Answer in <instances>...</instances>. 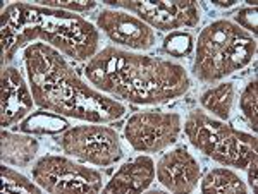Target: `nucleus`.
<instances>
[{
  "mask_svg": "<svg viewBox=\"0 0 258 194\" xmlns=\"http://www.w3.org/2000/svg\"><path fill=\"white\" fill-rule=\"evenodd\" d=\"M85 76L95 89L135 105L172 102L188 93L191 86L184 65L117 47L95 53L86 64Z\"/></svg>",
  "mask_w": 258,
  "mask_h": 194,
  "instance_id": "1",
  "label": "nucleus"
},
{
  "mask_svg": "<svg viewBox=\"0 0 258 194\" xmlns=\"http://www.w3.org/2000/svg\"><path fill=\"white\" fill-rule=\"evenodd\" d=\"M28 81L41 110L85 122H114L126 114V107L98 91L80 77L59 50L45 43H33L24 50Z\"/></svg>",
  "mask_w": 258,
  "mask_h": 194,
  "instance_id": "2",
  "label": "nucleus"
},
{
  "mask_svg": "<svg viewBox=\"0 0 258 194\" xmlns=\"http://www.w3.org/2000/svg\"><path fill=\"white\" fill-rule=\"evenodd\" d=\"M0 33L4 67L19 48L38 40L74 60H90L100 45L98 28L88 19L40 4L14 2L6 6L0 16Z\"/></svg>",
  "mask_w": 258,
  "mask_h": 194,
  "instance_id": "3",
  "label": "nucleus"
},
{
  "mask_svg": "<svg viewBox=\"0 0 258 194\" xmlns=\"http://www.w3.org/2000/svg\"><path fill=\"white\" fill-rule=\"evenodd\" d=\"M256 48L255 36L238 24L227 19L214 21L198 35L193 74L209 84L219 82L246 67L256 55Z\"/></svg>",
  "mask_w": 258,
  "mask_h": 194,
  "instance_id": "4",
  "label": "nucleus"
},
{
  "mask_svg": "<svg viewBox=\"0 0 258 194\" xmlns=\"http://www.w3.org/2000/svg\"><path fill=\"white\" fill-rule=\"evenodd\" d=\"M184 134L200 153L224 167L244 170L256 158L258 139L255 136L210 117L202 110L189 112L184 122Z\"/></svg>",
  "mask_w": 258,
  "mask_h": 194,
  "instance_id": "5",
  "label": "nucleus"
},
{
  "mask_svg": "<svg viewBox=\"0 0 258 194\" xmlns=\"http://www.w3.org/2000/svg\"><path fill=\"white\" fill-rule=\"evenodd\" d=\"M33 179L52 194H97L103 189L98 170L59 155L41 156L33 167Z\"/></svg>",
  "mask_w": 258,
  "mask_h": 194,
  "instance_id": "6",
  "label": "nucleus"
},
{
  "mask_svg": "<svg viewBox=\"0 0 258 194\" xmlns=\"http://www.w3.org/2000/svg\"><path fill=\"white\" fill-rule=\"evenodd\" d=\"M59 143L64 153L97 167H110L122 158L117 131L97 122L69 127L62 133Z\"/></svg>",
  "mask_w": 258,
  "mask_h": 194,
  "instance_id": "7",
  "label": "nucleus"
},
{
  "mask_svg": "<svg viewBox=\"0 0 258 194\" xmlns=\"http://www.w3.org/2000/svg\"><path fill=\"white\" fill-rule=\"evenodd\" d=\"M109 7L136 14L153 30L177 31L198 26L202 11L195 0H105Z\"/></svg>",
  "mask_w": 258,
  "mask_h": 194,
  "instance_id": "8",
  "label": "nucleus"
},
{
  "mask_svg": "<svg viewBox=\"0 0 258 194\" xmlns=\"http://www.w3.org/2000/svg\"><path fill=\"white\" fill-rule=\"evenodd\" d=\"M182 129L176 112H136L126 121L124 136L133 150L140 153H160L177 141Z\"/></svg>",
  "mask_w": 258,
  "mask_h": 194,
  "instance_id": "9",
  "label": "nucleus"
},
{
  "mask_svg": "<svg viewBox=\"0 0 258 194\" xmlns=\"http://www.w3.org/2000/svg\"><path fill=\"white\" fill-rule=\"evenodd\" d=\"M97 28L109 36L112 43L127 50L145 52L155 47L157 35L153 28L126 11L105 9L97 16Z\"/></svg>",
  "mask_w": 258,
  "mask_h": 194,
  "instance_id": "10",
  "label": "nucleus"
},
{
  "mask_svg": "<svg viewBox=\"0 0 258 194\" xmlns=\"http://www.w3.org/2000/svg\"><path fill=\"white\" fill-rule=\"evenodd\" d=\"M155 177L167 191L188 194L197 189L198 180L202 179V167L186 148H176L159 160Z\"/></svg>",
  "mask_w": 258,
  "mask_h": 194,
  "instance_id": "11",
  "label": "nucleus"
},
{
  "mask_svg": "<svg viewBox=\"0 0 258 194\" xmlns=\"http://www.w3.org/2000/svg\"><path fill=\"white\" fill-rule=\"evenodd\" d=\"M0 124L11 127L30 115L33 110L31 88L26 84L23 74L16 67L2 69V86H0Z\"/></svg>",
  "mask_w": 258,
  "mask_h": 194,
  "instance_id": "12",
  "label": "nucleus"
},
{
  "mask_svg": "<svg viewBox=\"0 0 258 194\" xmlns=\"http://www.w3.org/2000/svg\"><path fill=\"white\" fill-rule=\"evenodd\" d=\"M155 180V162L150 156L140 155L122 163L110 180L103 185L105 194H136L143 192Z\"/></svg>",
  "mask_w": 258,
  "mask_h": 194,
  "instance_id": "13",
  "label": "nucleus"
},
{
  "mask_svg": "<svg viewBox=\"0 0 258 194\" xmlns=\"http://www.w3.org/2000/svg\"><path fill=\"white\" fill-rule=\"evenodd\" d=\"M0 158L6 165L14 167H28L40 150L38 139L33 136L11 133L7 129H2L0 134Z\"/></svg>",
  "mask_w": 258,
  "mask_h": 194,
  "instance_id": "14",
  "label": "nucleus"
},
{
  "mask_svg": "<svg viewBox=\"0 0 258 194\" xmlns=\"http://www.w3.org/2000/svg\"><path fill=\"white\" fill-rule=\"evenodd\" d=\"M236 100V84L234 82H219V84L212 86L207 91L202 93L200 96V103L202 107L215 115L220 121H227L231 115L232 105Z\"/></svg>",
  "mask_w": 258,
  "mask_h": 194,
  "instance_id": "15",
  "label": "nucleus"
},
{
  "mask_svg": "<svg viewBox=\"0 0 258 194\" xmlns=\"http://www.w3.org/2000/svg\"><path fill=\"white\" fill-rule=\"evenodd\" d=\"M202 192L205 194H246L248 185L231 168L219 167L210 170L202 180Z\"/></svg>",
  "mask_w": 258,
  "mask_h": 194,
  "instance_id": "16",
  "label": "nucleus"
},
{
  "mask_svg": "<svg viewBox=\"0 0 258 194\" xmlns=\"http://www.w3.org/2000/svg\"><path fill=\"white\" fill-rule=\"evenodd\" d=\"M69 129V122L62 115L53 112H40L30 114L19 124V131L24 134H60Z\"/></svg>",
  "mask_w": 258,
  "mask_h": 194,
  "instance_id": "17",
  "label": "nucleus"
},
{
  "mask_svg": "<svg viewBox=\"0 0 258 194\" xmlns=\"http://www.w3.org/2000/svg\"><path fill=\"white\" fill-rule=\"evenodd\" d=\"M0 177H2V192H30L40 194L43 189L36 182L28 179L26 175L12 170L11 167H6V163L0 167Z\"/></svg>",
  "mask_w": 258,
  "mask_h": 194,
  "instance_id": "18",
  "label": "nucleus"
},
{
  "mask_svg": "<svg viewBox=\"0 0 258 194\" xmlns=\"http://www.w3.org/2000/svg\"><path fill=\"white\" fill-rule=\"evenodd\" d=\"M239 109L243 115L246 117L251 129L256 133L258 129V82L256 77L244 86V89L239 94Z\"/></svg>",
  "mask_w": 258,
  "mask_h": 194,
  "instance_id": "19",
  "label": "nucleus"
},
{
  "mask_svg": "<svg viewBox=\"0 0 258 194\" xmlns=\"http://www.w3.org/2000/svg\"><path fill=\"white\" fill-rule=\"evenodd\" d=\"M195 48V40L191 33L172 31L164 40V52L170 57H188Z\"/></svg>",
  "mask_w": 258,
  "mask_h": 194,
  "instance_id": "20",
  "label": "nucleus"
},
{
  "mask_svg": "<svg viewBox=\"0 0 258 194\" xmlns=\"http://www.w3.org/2000/svg\"><path fill=\"white\" fill-rule=\"evenodd\" d=\"M40 6L50 7V9H60L80 14V12H90L97 7L95 0H38Z\"/></svg>",
  "mask_w": 258,
  "mask_h": 194,
  "instance_id": "21",
  "label": "nucleus"
},
{
  "mask_svg": "<svg viewBox=\"0 0 258 194\" xmlns=\"http://www.w3.org/2000/svg\"><path fill=\"white\" fill-rule=\"evenodd\" d=\"M234 24L248 31L249 35L256 36L258 33V12L256 7H241V9L234 14Z\"/></svg>",
  "mask_w": 258,
  "mask_h": 194,
  "instance_id": "22",
  "label": "nucleus"
},
{
  "mask_svg": "<svg viewBox=\"0 0 258 194\" xmlns=\"http://www.w3.org/2000/svg\"><path fill=\"white\" fill-rule=\"evenodd\" d=\"M248 185H249V189H251L253 192L256 191V187H258V177H256V170H258V163H256V158L253 160V162H249L248 165Z\"/></svg>",
  "mask_w": 258,
  "mask_h": 194,
  "instance_id": "23",
  "label": "nucleus"
},
{
  "mask_svg": "<svg viewBox=\"0 0 258 194\" xmlns=\"http://www.w3.org/2000/svg\"><path fill=\"white\" fill-rule=\"evenodd\" d=\"M215 7H220V9H229V7H232V6H236V0H229V2H212Z\"/></svg>",
  "mask_w": 258,
  "mask_h": 194,
  "instance_id": "24",
  "label": "nucleus"
}]
</instances>
